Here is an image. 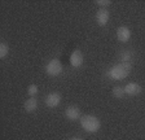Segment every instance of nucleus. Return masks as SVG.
Wrapping results in <instances>:
<instances>
[{"label": "nucleus", "instance_id": "nucleus-1", "mask_svg": "<svg viewBox=\"0 0 145 140\" xmlns=\"http://www.w3.org/2000/svg\"><path fill=\"white\" fill-rule=\"evenodd\" d=\"M131 69H132V65H131L130 62H121V64L114 65L113 67H110V69L106 71V75H108L110 79L121 80L130 75Z\"/></svg>", "mask_w": 145, "mask_h": 140}, {"label": "nucleus", "instance_id": "nucleus-2", "mask_svg": "<svg viewBox=\"0 0 145 140\" xmlns=\"http://www.w3.org/2000/svg\"><path fill=\"white\" fill-rule=\"evenodd\" d=\"M80 126L83 128H84L87 132H96V131L100 130V127H101V122H100V119L97 118V117L95 116H83L80 117Z\"/></svg>", "mask_w": 145, "mask_h": 140}, {"label": "nucleus", "instance_id": "nucleus-3", "mask_svg": "<svg viewBox=\"0 0 145 140\" xmlns=\"http://www.w3.org/2000/svg\"><path fill=\"white\" fill-rule=\"evenodd\" d=\"M62 64H61V61L57 60V58H53V60H51L47 64V66H45V73L48 74V75L51 77H57L60 75L61 73H62Z\"/></svg>", "mask_w": 145, "mask_h": 140}, {"label": "nucleus", "instance_id": "nucleus-4", "mask_svg": "<svg viewBox=\"0 0 145 140\" xmlns=\"http://www.w3.org/2000/svg\"><path fill=\"white\" fill-rule=\"evenodd\" d=\"M45 105L49 108H56L60 105L61 103V95L57 94V92H51L45 96Z\"/></svg>", "mask_w": 145, "mask_h": 140}, {"label": "nucleus", "instance_id": "nucleus-5", "mask_svg": "<svg viewBox=\"0 0 145 140\" xmlns=\"http://www.w3.org/2000/svg\"><path fill=\"white\" fill-rule=\"evenodd\" d=\"M83 62H84V57H83L82 51H79V49L72 51V53L70 55V64H71V66L79 67L83 65Z\"/></svg>", "mask_w": 145, "mask_h": 140}, {"label": "nucleus", "instance_id": "nucleus-6", "mask_svg": "<svg viewBox=\"0 0 145 140\" xmlns=\"http://www.w3.org/2000/svg\"><path fill=\"white\" fill-rule=\"evenodd\" d=\"M109 17H110V13L106 8H101L96 12V22L99 24V26H105L109 21Z\"/></svg>", "mask_w": 145, "mask_h": 140}, {"label": "nucleus", "instance_id": "nucleus-7", "mask_svg": "<svg viewBox=\"0 0 145 140\" xmlns=\"http://www.w3.org/2000/svg\"><path fill=\"white\" fill-rule=\"evenodd\" d=\"M65 117L70 121H75V119H80V109L76 105H71L65 109Z\"/></svg>", "mask_w": 145, "mask_h": 140}, {"label": "nucleus", "instance_id": "nucleus-8", "mask_svg": "<svg viewBox=\"0 0 145 140\" xmlns=\"http://www.w3.org/2000/svg\"><path fill=\"white\" fill-rule=\"evenodd\" d=\"M117 38H118V40H119V42H122V43L128 42V40H130V38H131L130 29L127 27V26H121V27H118Z\"/></svg>", "mask_w": 145, "mask_h": 140}, {"label": "nucleus", "instance_id": "nucleus-9", "mask_svg": "<svg viewBox=\"0 0 145 140\" xmlns=\"http://www.w3.org/2000/svg\"><path fill=\"white\" fill-rule=\"evenodd\" d=\"M123 88H124L126 95H130V96H136V95H139L142 90L141 86L135 83V82H131V83H128V84H126V87H123Z\"/></svg>", "mask_w": 145, "mask_h": 140}, {"label": "nucleus", "instance_id": "nucleus-10", "mask_svg": "<svg viewBox=\"0 0 145 140\" xmlns=\"http://www.w3.org/2000/svg\"><path fill=\"white\" fill-rule=\"evenodd\" d=\"M24 108L26 112L31 113V112H35L36 109H38V100L34 97H30V99H27L26 101H25L24 104Z\"/></svg>", "mask_w": 145, "mask_h": 140}, {"label": "nucleus", "instance_id": "nucleus-11", "mask_svg": "<svg viewBox=\"0 0 145 140\" xmlns=\"http://www.w3.org/2000/svg\"><path fill=\"white\" fill-rule=\"evenodd\" d=\"M133 57V55H132V52L131 51H122L121 53H119V58H121V61L122 62H130V60Z\"/></svg>", "mask_w": 145, "mask_h": 140}, {"label": "nucleus", "instance_id": "nucleus-12", "mask_svg": "<svg viewBox=\"0 0 145 140\" xmlns=\"http://www.w3.org/2000/svg\"><path fill=\"white\" fill-rule=\"evenodd\" d=\"M124 95H126V92H124L123 87L117 86V87H114V88H113V96H114L115 99H122Z\"/></svg>", "mask_w": 145, "mask_h": 140}, {"label": "nucleus", "instance_id": "nucleus-13", "mask_svg": "<svg viewBox=\"0 0 145 140\" xmlns=\"http://www.w3.org/2000/svg\"><path fill=\"white\" fill-rule=\"evenodd\" d=\"M9 53V47L7 43L1 42L0 43V58H5Z\"/></svg>", "mask_w": 145, "mask_h": 140}, {"label": "nucleus", "instance_id": "nucleus-14", "mask_svg": "<svg viewBox=\"0 0 145 140\" xmlns=\"http://www.w3.org/2000/svg\"><path fill=\"white\" fill-rule=\"evenodd\" d=\"M38 91H39V90H38V86H35V84H30L27 87V94L30 95L31 97H34V96L38 94Z\"/></svg>", "mask_w": 145, "mask_h": 140}, {"label": "nucleus", "instance_id": "nucleus-15", "mask_svg": "<svg viewBox=\"0 0 145 140\" xmlns=\"http://www.w3.org/2000/svg\"><path fill=\"white\" fill-rule=\"evenodd\" d=\"M96 4L101 5L103 8H106L108 5H110V4H112V1H110V0H96Z\"/></svg>", "mask_w": 145, "mask_h": 140}, {"label": "nucleus", "instance_id": "nucleus-16", "mask_svg": "<svg viewBox=\"0 0 145 140\" xmlns=\"http://www.w3.org/2000/svg\"><path fill=\"white\" fill-rule=\"evenodd\" d=\"M70 140H83V139H80V137H72V139H70Z\"/></svg>", "mask_w": 145, "mask_h": 140}]
</instances>
